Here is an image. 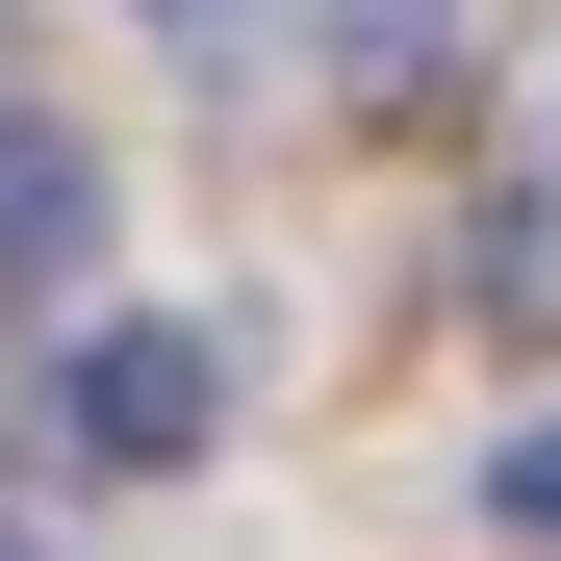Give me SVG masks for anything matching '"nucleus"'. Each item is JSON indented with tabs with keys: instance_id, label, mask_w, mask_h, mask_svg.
I'll list each match as a JSON object with an SVG mask.
<instances>
[{
	"instance_id": "7ed1b4c3",
	"label": "nucleus",
	"mask_w": 561,
	"mask_h": 561,
	"mask_svg": "<svg viewBox=\"0 0 561 561\" xmlns=\"http://www.w3.org/2000/svg\"><path fill=\"white\" fill-rule=\"evenodd\" d=\"M511 536H536V561H561V434H511Z\"/></svg>"
},
{
	"instance_id": "f03ea898",
	"label": "nucleus",
	"mask_w": 561,
	"mask_h": 561,
	"mask_svg": "<svg viewBox=\"0 0 561 561\" xmlns=\"http://www.w3.org/2000/svg\"><path fill=\"white\" fill-rule=\"evenodd\" d=\"M77 230H103V179H77L51 128H0V307H51V280H77Z\"/></svg>"
},
{
	"instance_id": "f257e3e1",
	"label": "nucleus",
	"mask_w": 561,
	"mask_h": 561,
	"mask_svg": "<svg viewBox=\"0 0 561 561\" xmlns=\"http://www.w3.org/2000/svg\"><path fill=\"white\" fill-rule=\"evenodd\" d=\"M77 434L103 459H205V332H103L77 357Z\"/></svg>"
}]
</instances>
